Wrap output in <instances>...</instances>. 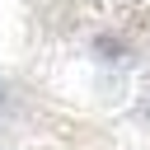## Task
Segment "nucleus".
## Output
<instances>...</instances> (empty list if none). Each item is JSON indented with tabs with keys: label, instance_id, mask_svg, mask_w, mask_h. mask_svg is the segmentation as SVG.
<instances>
[{
	"label": "nucleus",
	"instance_id": "2",
	"mask_svg": "<svg viewBox=\"0 0 150 150\" xmlns=\"http://www.w3.org/2000/svg\"><path fill=\"white\" fill-rule=\"evenodd\" d=\"M141 112H145V117H150V103H145V108H141Z\"/></svg>",
	"mask_w": 150,
	"mask_h": 150
},
{
	"label": "nucleus",
	"instance_id": "1",
	"mask_svg": "<svg viewBox=\"0 0 150 150\" xmlns=\"http://www.w3.org/2000/svg\"><path fill=\"white\" fill-rule=\"evenodd\" d=\"M98 52H103V56H122V52H127V47H122V42H117V38H98Z\"/></svg>",
	"mask_w": 150,
	"mask_h": 150
}]
</instances>
